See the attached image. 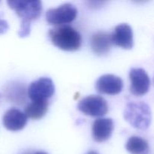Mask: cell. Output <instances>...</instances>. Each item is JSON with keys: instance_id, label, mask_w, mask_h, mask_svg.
<instances>
[{"instance_id": "8fae6325", "label": "cell", "mask_w": 154, "mask_h": 154, "mask_svg": "<svg viewBox=\"0 0 154 154\" xmlns=\"http://www.w3.org/2000/svg\"><path fill=\"white\" fill-rule=\"evenodd\" d=\"M114 130V122L111 118H98L92 126L93 140L102 143L111 138Z\"/></svg>"}, {"instance_id": "8992f818", "label": "cell", "mask_w": 154, "mask_h": 154, "mask_svg": "<svg viewBox=\"0 0 154 154\" xmlns=\"http://www.w3.org/2000/svg\"><path fill=\"white\" fill-rule=\"evenodd\" d=\"M78 108L84 114L91 117H102L108 111V105L103 97L96 95H90L81 99Z\"/></svg>"}, {"instance_id": "ba28073f", "label": "cell", "mask_w": 154, "mask_h": 154, "mask_svg": "<svg viewBox=\"0 0 154 154\" xmlns=\"http://www.w3.org/2000/svg\"><path fill=\"white\" fill-rule=\"evenodd\" d=\"M123 88V80L114 75H102L96 82V90L102 94L117 95L122 91Z\"/></svg>"}, {"instance_id": "ac0fdd59", "label": "cell", "mask_w": 154, "mask_h": 154, "mask_svg": "<svg viewBox=\"0 0 154 154\" xmlns=\"http://www.w3.org/2000/svg\"><path fill=\"white\" fill-rule=\"evenodd\" d=\"M153 84H154V78H153Z\"/></svg>"}, {"instance_id": "5b68a950", "label": "cell", "mask_w": 154, "mask_h": 154, "mask_svg": "<svg viewBox=\"0 0 154 154\" xmlns=\"http://www.w3.org/2000/svg\"><path fill=\"white\" fill-rule=\"evenodd\" d=\"M55 93V85L49 78H40L33 81L27 90L28 97L32 102L48 101Z\"/></svg>"}, {"instance_id": "3957f363", "label": "cell", "mask_w": 154, "mask_h": 154, "mask_svg": "<svg viewBox=\"0 0 154 154\" xmlns=\"http://www.w3.org/2000/svg\"><path fill=\"white\" fill-rule=\"evenodd\" d=\"M9 7L15 11L20 18V23L31 24L32 21L37 20L42 12V3L41 1H22L10 0L7 2Z\"/></svg>"}, {"instance_id": "9a60e30c", "label": "cell", "mask_w": 154, "mask_h": 154, "mask_svg": "<svg viewBox=\"0 0 154 154\" xmlns=\"http://www.w3.org/2000/svg\"><path fill=\"white\" fill-rule=\"evenodd\" d=\"M2 14L0 12V34H4L9 29V26L7 21L2 18Z\"/></svg>"}, {"instance_id": "4fadbf2b", "label": "cell", "mask_w": 154, "mask_h": 154, "mask_svg": "<svg viewBox=\"0 0 154 154\" xmlns=\"http://www.w3.org/2000/svg\"><path fill=\"white\" fill-rule=\"evenodd\" d=\"M48 101H37L32 102L25 108L24 113L27 117L32 120H39L46 114L48 111Z\"/></svg>"}, {"instance_id": "e0dca14e", "label": "cell", "mask_w": 154, "mask_h": 154, "mask_svg": "<svg viewBox=\"0 0 154 154\" xmlns=\"http://www.w3.org/2000/svg\"><path fill=\"white\" fill-rule=\"evenodd\" d=\"M32 154H48V153H45V152H43V151H38V152H36V153H34Z\"/></svg>"}, {"instance_id": "5bb4252c", "label": "cell", "mask_w": 154, "mask_h": 154, "mask_svg": "<svg viewBox=\"0 0 154 154\" xmlns=\"http://www.w3.org/2000/svg\"><path fill=\"white\" fill-rule=\"evenodd\" d=\"M125 147L131 154H148L150 151L148 142L139 136L130 137Z\"/></svg>"}, {"instance_id": "52a82bcc", "label": "cell", "mask_w": 154, "mask_h": 154, "mask_svg": "<svg viewBox=\"0 0 154 154\" xmlns=\"http://www.w3.org/2000/svg\"><path fill=\"white\" fill-rule=\"evenodd\" d=\"M130 92L137 96H144L150 90V80L145 70L133 68L129 72Z\"/></svg>"}, {"instance_id": "7a4b0ae2", "label": "cell", "mask_w": 154, "mask_h": 154, "mask_svg": "<svg viewBox=\"0 0 154 154\" xmlns=\"http://www.w3.org/2000/svg\"><path fill=\"white\" fill-rule=\"evenodd\" d=\"M123 117L134 128L146 130L151 123V110L149 105L144 102H129L126 105Z\"/></svg>"}, {"instance_id": "277c9868", "label": "cell", "mask_w": 154, "mask_h": 154, "mask_svg": "<svg viewBox=\"0 0 154 154\" xmlns=\"http://www.w3.org/2000/svg\"><path fill=\"white\" fill-rule=\"evenodd\" d=\"M78 10L74 5L65 3L56 8L47 11L46 20L48 23L55 26H63L72 22L76 18Z\"/></svg>"}, {"instance_id": "2e32d148", "label": "cell", "mask_w": 154, "mask_h": 154, "mask_svg": "<svg viewBox=\"0 0 154 154\" xmlns=\"http://www.w3.org/2000/svg\"><path fill=\"white\" fill-rule=\"evenodd\" d=\"M86 154H99L97 153V152L96 151H93V150H91V151H89L88 153H86Z\"/></svg>"}, {"instance_id": "7c38bea8", "label": "cell", "mask_w": 154, "mask_h": 154, "mask_svg": "<svg viewBox=\"0 0 154 154\" xmlns=\"http://www.w3.org/2000/svg\"><path fill=\"white\" fill-rule=\"evenodd\" d=\"M112 45L111 35L105 32H96L90 38V47L92 51L98 56H103L108 54Z\"/></svg>"}, {"instance_id": "6da1fadb", "label": "cell", "mask_w": 154, "mask_h": 154, "mask_svg": "<svg viewBox=\"0 0 154 154\" xmlns=\"http://www.w3.org/2000/svg\"><path fill=\"white\" fill-rule=\"evenodd\" d=\"M48 35L53 45L63 51H75L81 46V34L71 26L63 25L51 29Z\"/></svg>"}, {"instance_id": "30bf717a", "label": "cell", "mask_w": 154, "mask_h": 154, "mask_svg": "<svg viewBox=\"0 0 154 154\" xmlns=\"http://www.w3.org/2000/svg\"><path fill=\"white\" fill-rule=\"evenodd\" d=\"M27 116L25 113L16 108H11L4 114L2 123L8 130L20 131L23 129L27 123Z\"/></svg>"}, {"instance_id": "9c48e42d", "label": "cell", "mask_w": 154, "mask_h": 154, "mask_svg": "<svg viewBox=\"0 0 154 154\" xmlns=\"http://www.w3.org/2000/svg\"><path fill=\"white\" fill-rule=\"evenodd\" d=\"M113 45L123 49L129 50L133 48V32L129 24L120 23L117 25L111 34Z\"/></svg>"}]
</instances>
